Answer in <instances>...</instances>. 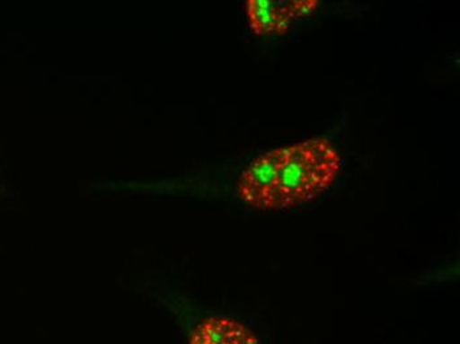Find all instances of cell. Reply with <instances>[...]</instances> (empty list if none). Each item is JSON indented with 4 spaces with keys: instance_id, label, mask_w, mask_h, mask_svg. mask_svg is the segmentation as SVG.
<instances>
[{
    "instance_id": "277c9868",
    "label": "cell",
    "mask_w": 460,
    "mask_h": 344,
    "mask_svg": "<svg viewBox=\"0 0 460 344\" xmlns=\"http://www.w3.org/2000/svg\"><path fill=\"white\" fill-rule=\"evenodd\" d=\"M319 4H321V2H318V0H291V2H286L288 13H290L293 21L311 18L318 10Z\"/></svg>"
},
{
    "instance_id": "6da1fadb",
    "label": "cell",
    "mask_w": 460,
    "mask_h": 344,
    "mask_svg": "<svg viewBox=\"0 0 460 344\" xmlns=\"http://www.w3.org/2000/svg\"><path fill=\"white\" fill-rule=\"evenodd\" d=\"M339 172L341 156L331 142L308 139L258 156L241 173L237 194L261 211L293 208L327 191Z\"/></svg>"
},
{
    "instance_id": "7a4b0ae2",
    "label": "cell",
    "mask_w": 460,
    "mask_h": 344,
    "mask_svg": "<svg viewBox=\"0 0 460 344\" xmlns=\"http://www.w3.org/2000/svg\"><path fill=\"white\" fill-rule=\"evenodd\" d=\"M190 344H261L240 322L212 317L201 322L190 332Z\"/></svg>"
},
{
    "instance_id": "3957f363",
    "label": "cell",
    "mask_w": 460,
    "mask_h": 344,
    "mask_svg": "<svg viewBox=\"0 0 460 344\" xmlns=\"http://www.w3.org/2000/svg\"><path fill=\"white\" fill-rule=\"evenodd\" d=\"M246 13L252 30L258 36L285 35L293 22L286 2L276 0H249Z\"/></svg>"
}]
</instances>
